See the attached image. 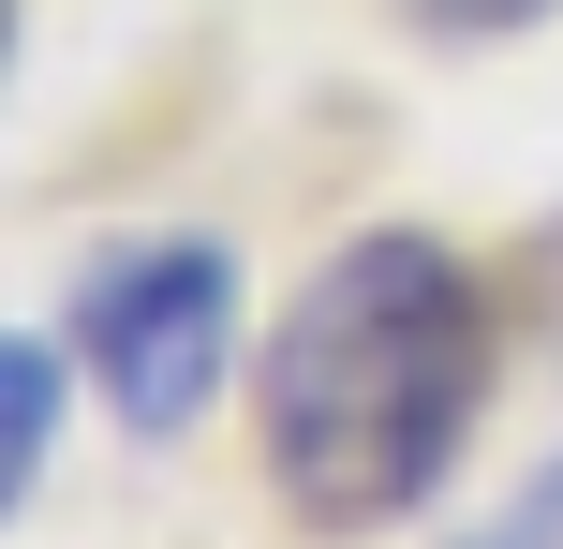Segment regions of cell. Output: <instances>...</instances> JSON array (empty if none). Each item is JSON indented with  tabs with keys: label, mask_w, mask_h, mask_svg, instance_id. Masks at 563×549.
<instances>
[{
	"label": "cell",
	"mask_w": 563,
	"mask_h": 549,
	"mask_svg": "<svg viewBox=\"0 0 563 549\" xmlns=\"http://www.w3.org/2000/svg\"><path fill=\"white\" fill-rule=\"evenodd\" d=\"M489 402V297L430 223H371L267 327V475L311 535H386L460 475Z\"/></svg>",
	"instance_id": "6da1fadb"
},
{
	"label": "cell",
	"mask_w": 563,
	"mask_h": 549,
	"mask_svg": "<svg viewBox=\"0 0 563 549\" xmlns=\"http://www.w3.org/2000/svg\"><path fill=\"white\" fill-rule=\"evenodd\" d=\"M238 356V253L223 238H134V253L89 267L75 297V372L104 386V416L134 446H178L208 402H223Z\"/></svg>",
	"instance_id": "7a4b0ae2"
},
{
	"label": "cell",
	"mask_w": 563,
	"mask_h": 549,
	"mask_svg": "<svg viewBox=\"0 0 563 549\" xmlns=\"http://www.w3.org/2000/svg\"><path fill=\"white\" fill-rule=\"evenodd\" d=\"M59 386H75V342L0 327V520L30 505V475H45V446H59Z\"/></svg>",
	"instance_id": "3957f363"
},
{
	"label": "cell",
	"mask_w": 563,
	"mask_h": 549,
	"mask_svg": "<svg viewBox=\"0 0 563 549\" xmlns=\"http://www.w3.org/2000/svg\"><path fill=\"white\" fill-rule=\"evenodd\" d=\"M475 549H563V475H534V491L505 505V520H489Z\"/></svg>",
	"instance_id": "277c9868"
},
{
	"label": "cell",
	"mask_w": 563,
	"mask_h": 549,
	"mask_svg": "<svg viewBox=\"0 0 563 549\" xmlns=\"http://www.w3.org/2000/svg\"><path fill=\"white\" fill-rule=\"evenodd\" d=\"M549 0H416V30H460V45H475V30H534Z\"/></svg>",
	"instance_id": "5b68a950"
},
{
	"label": "cell",
	"mask_w": 563,
	"mask_h": 549,
	"mask_svg": "<svg viewBox=\"0 0 563 549\" xmlns=\"http://www.w3.org/2000/svg\"><path fill=\"white\" fill-rule=\"evenodd\" d=\"M0 59H15V0H0Z\"/></svg>",
	"instance_id": "8992f818"
}]
</instances>
